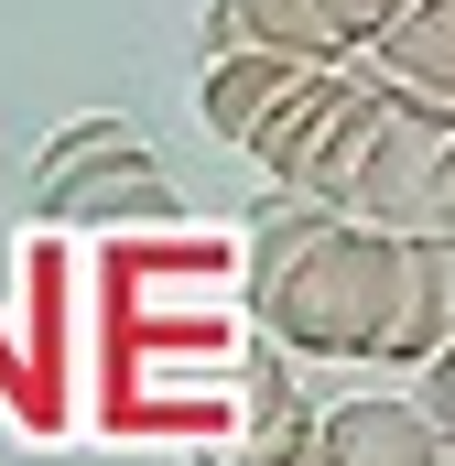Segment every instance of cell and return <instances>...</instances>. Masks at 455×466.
Wrapping results in <instances>:
<instances>
[{
  "label": "cell",
  "instance_id": "cell-1",
  "mask_svg": "<svg viewBox=\"0 0 455 466\" xmlns=\"http://www.w3.org/2000/svg\"><path fill=\"white\" fill-rule=\"evenodd\" d=\"M390 282H401V238L358 228V218H326L304 249H282L271 271H249V304H260V326L282 348H304V358H379Z\"/></svg>",
  "mask_w": 455,
  "mask_h": 466
},
{
  "label": "cell",
  "instance_id": "cell-2",
  "mask_svg": "<svg viewBox=\"0 0 455 466\" xmlns=\"http://www.w3.org/2000/svg\"><path fill=\"white\" fill-rule=\"evenodd\" d=\"M33 196H44V218H174V185L152 174V130L141 119H76V130H55L44 141V163H33Z\"/></svg>",
  "mask_w": 455,
  "mask_h": 466
},
{
  "label": "cell",
  "instance_id": "cell-3",
  "mask_svg": "<svg viewBox=\"0 0 455 466\" xmlns=\"http://www.w3.org/2000/svg\"><path fill=\"white\" fill-rule=\"evenodd\" d=\"M379 130H390V87L379 76H337L326 87V109H315V130L282 152V196H315V207H337L347 218V196H358V174H369V152H379Z\"/></svg>",
  "mask_w": 455,
  "mask_h": 466
},
{
  "label": "cell",
  "instance_id": "cell-4",
  "mask_svg": "<svg viewBox=\"0 0 455 466\" xmlns=\"http://www.w3.org/2000/svg\"><path fill=\"white\" fill-rule=\"evenodd\" d=\"M434 348H455V238H401V282H390V326H379V358L390 369H423Z\"/></svg>",
  "mask_w": 455,
  "mask_h": 466
},
{
  "label": "cell",
  "instance_id": "cell-5",
  "mask_svg": "<svg viewBox=\"0 0 455 466\" xmlns=\"http://www.w3.org/2000/svg\"><path fill=\"white\" fill-rule=\"evenodd\" d=\"M369 55H379V87H390L401 109H423V119L455 130V0H412Z\"/></svg>",
  "mask_w": 455,
  "mask_h": 466
},
{
  "label": "cell",
  "instance_id": "cell-6",
  "mask_svg": "<svg viewBox=\"0 0 455 466\" xmlns=\"http://www.w3.org/2000/svg\"><path fill=\"white\" fill-rule=\"evenodd\" d=\"M315 466H445L434 445V423L412 412V401H326L315 412Z\"/></svg>",
  "mask_w": 455,
  "mask_h": 466
},
{
  "label": "cell",
  "instance_id": "cell-7",
  "mask_svg": "<svg viewBox=\"0 0 455 466\" xmlns=\"http://www.w3.org/2000/svg\"><path fill=\"white\" fill-rule=\"evenodd\" d=\"M207 55H282V66H347L337 22L315 0H217L207 11Z\"/></svg>",
  "mask_w": 455,
  "mask_h": 466
},
{
  "label": "cell",
  "instance_id": "cell-8",
  "mask_svg": "<svg viewBox=\"0 0 455 466\" xmlns=\"http://www.w3.org/2000/svg\"><path fill=\"white\" fill-rule=\"evenodd\" d=\"M304 76H326V66H282V55H207L196 109H207V130H217V141H238V152H249V141L282 119V98H293Z\"/></svg>",
  "mask_w": 455,
  "mask_h": 466
},
{
  "label": "cell",
  "instance_id": "cell-9",
  "mask_svg": "<svg viewBox=\"0 0 455 466\" xmlns=\"http://www.w3.org/2000/svg\"><path fill=\"white\" fill-rule=\"evenodd\" d=\"M217 466H304V412H293L282 369H260V390H249V434L217 445Z\"/></svg>",
  "mask_w": 455,
  "mask_h": 466
},
{
  "label": "cell",
  "instance_id": "cell-10",
  "mask_svg": "<svg viewBox=\"0 0 455 466\" xmlns=\"http://www.w3.org/2000/svg\"><path fill=\"white\" fill-rule=\"evenodd\" d=\"M315 11L337 22V44H347V55H358V44H379V33H390V22H401L412 0H315Z\"/></svg>",
  "mask_w": 455,
  "mask_h": 466
},
{
  "label": "cell",
  "instance_id": "cell-11",
  "mask_svg": "<svg viewBox=\"0 0 455 466\" xmlns=\"http://www.w3.org/2000/svg\"><path fill=\"white\" fill-rule=\"evenodd\" d=\"M412 412L434 423V445L455 456V348H434V358H423V401H412Z\"/></svg>",
  "mask_w": 455,
  "mask_h": 466
},
{
  "label": "cell",
  "instance_id": "cell-12",
  "mask_svg": "<svg viewBox=\"0 0 455 466\" xmlns=\"http://www.w3.org/2000/svg\"><path fill=\"white\" fill-rule=\"evenodd\" d=\"M445 466H455V456H445Z\"/></svg>",
  "mask_w": 455,
  "mask_h": 466
}]
</instances>
